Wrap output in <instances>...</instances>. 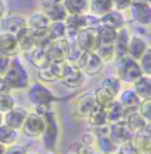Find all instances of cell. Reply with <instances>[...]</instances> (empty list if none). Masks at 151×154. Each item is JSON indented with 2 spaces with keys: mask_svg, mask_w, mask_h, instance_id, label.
<instances>
[{
  "mask_svg": "<svg viewBox=\"0 0 151 154\" xmlns=\"http://www.w3.org/2000/svg\"><path fill=\"white\" fill-rule=\"evenodd\" d=\"M74 154H96V151L92 145H86V144L80 142V144L76 145Z\"/></svg>",
  "mask_w": 151,
  "mask_h": 154,
  "instance_id": "obj_45",
  "label": "cell"
},
{
  "mask_svg": "<svg viewBox=\"0 0 151 154\" xmlns=\"http://www.w3.org/2000/svg\"><path fill=\"white\" fill-rule=\"evenodd\" d=\"M62 0H40V3H42V8H45V6H49V5H55V3H61Z\"/></svg>",
  "mask_w": 151,
  "mask_h": 154,
  "instance_id": "obj_48",
  "label": "cell"
},
{
  "mask_svg": "<svg viewBox=\"0 0 151 154\" xmlns=\"http://www.w3.org/2000/svg\"><path fill=\"white\" fill-rule=\"evenodd\" d=\"M95 105V96L92 91H85L77 96L73 102V110H74V116L77 119H83L86 120V117L92 111Z\"/></svg>",
  "mask_w": 151,
  "mask_h": 154,
  "instance_id": "obj_7",
  "label": "cell"
},
{
  "mask_svg": "<svg viewBox=\"0 0 151 154\" xmlns=\"http://www.w3.org/2000/svg\"><path fill=\"white\" fill-rule=\"evenodd\" d=\"M133 144L138 154H151V126L148 125L142 131L133 135Z\"/></svg>",
  "mask_w": 151,
  "mask_h": 154,
  "instance_id": "obj_20",
  "label": "cell"
},
{
  "mask_svg": "<svg viewBox=\"0 0 151 154\" xmlns=\"http://www.w3.org/2000/svg\"><path fill=\"white\" fill-rule=\"evenodd\" d=\"M95 54L99 57V59L104 64L111 62L114 61V46L113 45H99L98 49L95 51Z\"/></svg>",
  "mask_w": 151,
  "mask_h": 154,
  "instance_id": "obj_39",
  "label": "cell"
},
{
  "mask_svg": "<svg viewBox=\"0 0 151 154\" xmlns=\"http://www.w3.org/2000/svg\"><path fill=\"white\" fill-rule=\"evenodd\" d=\"M3 80H5V85L9 92L25 91L28 88V85L31 83V77H30V73H28L25 64L21 61L19 57L11 59V65H9L8 71L5 73Z\"/></svg>",
  "mask_w": 151,
  "mask_h": 154,
  "instance_id": "obj_2",
  "label": "cell"
},
{
  "mask_svg": "<svg viewBox=\"0 0 151 154\" xmlns=\"http://www.w3.org/2000/svg\"><path fill=\"white\" fill-rule=\"evenodd\" d=\"M5 154H28V151H27V147L25 145H22V144H14V145L6 147Z\"/></svg>",
  "mask_w": 151,
  "mask_h": 154,
  "instance_id": "obj_43",
  "label": "cell"
},
{
  "mask_svg": "<svg viewBox=\"0 0 151 154\" xmlns=\"http://www.w3.org/2000/svg\"><path fill=\"white\" fill-rule=\"evenodd\" d=\"M85 80H86V76L83 74V71L80 68H77L76 65H71L67 62V67H65V71L62 74L61 82L70 89H77L85 83Z\"/></svg>",
  "mask_w": 151,
  "mask_h": 154,
  "instance_id": "obj_12",
  "label": "cell"
},
{
  "mask_svg": "<svg viewBox=\"0 0 151 154\" xmlns=\"http://www.w3.org/2000/svg\"><path fill=\"white\" fill-rule=\"evenodd\" d=\"M129 11V17L133 22L139 24V25H144V27H148L151 22V5L147 2H132L131 8L128 9Z\"/></svg>",
  "mask_w": 151,
  "mask_h": 154,
  "instance_id": "obj_8",
  "label": "cell"
},
{
  "mask_svg": "<svg viewBox=\"0 0 151 154\" xmlns=\"http://www.w3.org/2000/svg\"><path fill=\"white\" fill-rule=\"evenodd\" d=\"M0 125H3V114L0 113Z\"/></svg>",
  "mask_w": 151,
  "mask_h": 154,
  "instance_id": "obj_52",
  "label": "cell"
},
{
  "mask_svg": "<svg viewBox=\"0 0 151 154\" xmlns=\"http://www.w3.org/2000/svg\"><path fill=\"white\" fill-rule=\"evenodd\" d=\"M136 111L142 116V119H144L145 122L150 123L151 122V98H148V99H142V101L139 102Z\"/></svg>",
  "mask_w": 151,
  "mask_h": 154,
  "instance_id": "obj_40",
  "label": "cell"
},
{
  "mask_svg": "<svg viewBox=\"0 0 151 154\" xmlns=\"http://www.w3.org/2000/svg\"><path fill=\"white\" fill-rule=\"evenodd\" d=\"M117 101L119 104L126 110V111H135L141 102V99L138 98V95L133 92L132 86H128V88H122V91L119 92L117 95Z\"/></svg>",
  "mask_w": 151,
  "mask_h": 154,
  "instance_id": "obj_19",
  "label": "cell"
},
{
  "mask_svg": "<svg viewBox=\"0 0 151 154\" xmlns=\"http://www.w3.org/2000/svg\"><path fill=\"white\" fill-rule=\"evenodd\" d=\"M150 49V45L145 38L139 34H131L129 38V45H128V57L139 61L141 57Z\"/></svg>",
  "mask_w": 151,
  "mask_h": 154,
  "instance_id": "obj_15",
  "label": "cell"
},
{
  "mask_svg": "<svg viewBox=\"0 0 151 154\" xmlns=\"http://www.w3.org/2000/svg\"><path fill=\"white\" fill-rule=\"evenodd\" d=\"M25 55H27V58H28V61L31 62V65H34L37 70L43 68V67H46V65L49 64V59H48V57H46V51H45V49L34 48V49H31L30 52H27Z\"/></svg>",
  "mask_w": 151,
  "mask_h": 154,
  "instance_id": "obj_33",
  "label": "cell"
},
{
  "mask_svg": "<svg viewBox=\"0 0 151 154\" xmlns=\"http://www.w3.org/2000/svg\"><path fill=\"white\" fill-rule=\"evenodd\" d=\"M15 37H17V42H18L19 52H22V54H27V52H30L31 49L36 48L34 33H33V30H30L28 27H24L21 31H18V33L15 34Z\"/></svg>",
  "mask_w": 151,
  "mask_h": 154,
  "instance_id": "obj_22",
  "label": "cell"
},
{
  "mask_svg": "<svg viewBox=\"0 0 151 154\" xmlns=\"http://www.w3.org/2000/svg\"><path fill=\"white\" fill-rule=\"evenodd\" d=\"M8 14V9H6V5H5V2L3 0H0V19L3 18L5 15Z\"/></svg>",
  "mask_w": 151,
  "mask_h": 154,
  "instance_id": "obj_47",
  "label": "cell"
},
{
  "mask_svg": "<svg viewBox=\"0 0 151 154\" xmlns=\"http://www.w3.org/2000/svg\"><path fill=\"white\" fill-rule=\"evenodd\" d=\"M129 38H131V31L126 27L120 28L117 31V36L114 40V61H119L122 58L128 57V45H129Z\"/></svg>",
  "mask_w": 151,
  "mask_h": 154,
  "instance_id": "obj_14",
  "label": "cell"
},
{
  "mask_svg": "<svg viewBox=\"0 0 151 154\" xmlns=\"http://www.w3.org/2000/svg\"><path fill=\"white\" fill-rule=\"evenodd\" d=\"M113 11V0H89V12L101 18L102 15Z\"/></svg>",
  "mask_w": 151,
  "mask_h": 154,
  "instance_id": "obj_31",
  "label": "cell"
},
{
  "mask_svg": "<svg viewBox=\"0 0 151 154\" xmlns=\"http://www.w3.org/2000/svg\"><path fill=\"white\" fill-rule=\"evenodd\" d=\"M68 48H70V42L67 38L51 42V45L46 48V57L49 59V62H64Z\"/></svg>",
  "mask_w": 151,
  "mask_h": 154,
  "instance_id": "obj_11",
  "label": "cell"
},
{
  "mask_svg": "<svg viewBox=\"0 0 151 154\" xmlns=\"http://www.w3.org/2000/svg\"><path fill=\"white\" fill-rule=\"evenodd\" d=\"M40 154H57V153H55V151H48V150H43Z\"/></svg>",
  "mask_w": 151,
  "mask_h": 154,
  "instance_id": "obj_50",
  "label": "cell"
},
{
  "mask_svg": "<svg viewBox=\"0 0 151 154\" xmlns=\"http://www.w3.org/2000/svg\"><path fill=\"white\" fill-rule=\"evenodd\" d=\"M24 27H27V19L21 15H5L0 19V33H9V34H17Z\"/></svg>",
  "mask_w": 151,
  "mask_h": 154,
  "instance_id": "obj_13",
  "label": "cell"
},
{
  "mask_svg": "<svg viewBox=\"0 0 151 154\" xmlns=\"http://www.w3.org/2000/svg\"><path fill=\"white\" fill-rule=\"evenodd\" d=\"M132 5V0H113V9L119 11V12H126Z\"/></svg>",
  "mask_w": 151,
  "mask_h": 154,
  "instance_id": "obj_44",
  "label": "cell"
},
{
  "mask_svg": "<svg viewBox=\"0 0 151 154\" xmlns=\"http://www.w3.org/2000/svg\"><path fill=\"white\" fill-rule=\"evenodd\" d=\"M19 141V131L12 129L6 125H0V144L5 147L18 144Z\"/></svg>",
  "mask_w": 151,
  "mask_h": 154,
  "instance_id": "obj_32",
  "label": "cell"
},
{
  "mask_svg": "<svg viewBox=\"0 0 151 154\" xmlns=\"http://www.w3.org/2000/svg\"><path fill=\"white\" fill-rule=\"evenodd\" d=\"M123 83L117 79L116 76H108L105 77V79H102L101 80V83H99V86L102 88V89H105L108 94H111V95L117 99V95H119V92L122 91V86Z\"/></svg>",
  "mask_w": 151,
  "mask_h": 154,
  "instance_id": "obj_35",
  "label": "cell"
},
{
  "mask_svg": "<svg viewBox=\"0 0 151 154\" xmlns=\"http://www.w3.org/2000/svg\"><path fill=\"white\" fill-rule=\"evenodd\" d=\"M25 91H27L28 101L36 108L37 107H54V104L58 101L57 95L52 92V89L42 82H31Z\"/></svg>",
  "mask_w": 151,
  "mask_h": 154,
  "instance_id": "obj_3",
  "label": "cell"
},
{
  "mask_svg": "<svg viewBox=\"0 0 151 154\" xmlns=\"http://www.w3.org/2000/svg\"><path fill=\"white\" fill-rule=\"evenodd\" d=\"M74 43L83 52H89V54L95 52L98 49V46L101 45L95 28H85V30L79 31L74 38Z\"/></svg>",
  "mask_w": 151,
  "mask_h": 154,
  "instance_id": "obj_9",
  "label": "cell"
},
{
  "mask_svg": "<svg viewBox=\"0 0 151 154\" xmlns=\"http://www.w3.org/2000/svg\"><path fill=\"white\" fill-rule=\"evenodd\" d=\"M132 2H139V0H132Z\"/></svg>",
  "mask_w": 151,
  "mask_h": 154,
  "instance_id": "obj_54",
  "label": "cell"
},
{
  "mask_svg": "<svg viewBox=\"0 0 151 154\" xmlns=\"http://www.w3.org/2000/svg\"><path fill=\"white\" fill-rule=\"evenodd\" d=\"M105 64L99 59V57L95 52H85L83 57L80 59V62L77 64V68H80L83 71V74L86 77H95L99 73H102Z\"/></svg>",
  "mask_w": 151,
  "mask_h": 154,
  "instance_id": "obj_6",
  "label": "cell"
},
{
  "mask_svg": "<svg viewBox=\"0 0 151 154\" xmlns=\"http://www.w3.org/2000/svg\"><path fill=\"white\" fill-rule=\"evenodd\" d=\"M133 92L138 95V98L142 99H148L151 98V76H141L138 80H135L132 85Z\"/></svg>",
  "mask_w": 151,
  "mask_h": 154,
  "instance_id": "obj_23",
  "label": "cell"
},
{
  "mask_svg": "<svg viewBox=\"0 0 151 154\" xmlns=\"http://www.w3.org/2000/svg\"><path fill=\"white\" fill-rule=\"evenodd\" d=\"M138 62H139V67H141L142 73H144L145 76H151V49H148V51L141 57V59H139Z\"/></svg>",
  "mask_w": 151,
  "mask_h": 154,
  "instance_id": "obj_41",
  "label": "cell"
},
{
  "mask_svg": "<svg viewBox=\"0 0 151 154\" xmlns=\"http://www.w3.org/2000/svg\"><path fill=\"white\" fill-rule=\"evenodd\" d=\"M34 111L43 117L45 122V129L42 134V141H43V147L48 151H55L58 142H59V120H58L57 111L54 110V107H37L34 108Z\"/></svg>",
  "mask_w": 151,
  "mask_h": 154,
  "instance_id": "obj_1",
  "label": "cell"
},
{
  "mask_svg": "<svg viewBox=\"0 0 151 154\" xmlns=\"http://www.w3.org/2000/svg\"><path fill=\"white\" fill-rule=\"evenodd\" d=\"M86 120H88V123L92 128H101V126H107L108 125V119H107L105 108H102L99 105H95L94 108H92V111L86 117Z\"/></svg>",
  "mask_w": 151,
  "mask_h": 154,
  "instance_id": "obj_30",
  "label": "cell"
},
{
  "mask_svg": "<svg viewBox=\"0 0 151 154\" xmlns=\"http://www.w3.org/2000/svg\"><path fill=\"white\" fill-rule=\"evenodd\" d=\"M128 128H129V131L132 132L133 135L136 134V132H139V131H142L144 128H147L150 123L148 122H145L144 119H142V116L139 114L136 110L135 111H128V114L125 117V122H123Z\"/></svg>",
  "mask_w": 151,
  "mask_h": 154,
  "instance_id": "obj_26",
  "label": "cell"
},
{
  "mask_svg": "<svg viewBox=\"0 0 151 154\" xmlns=\"http://www.w3.org/2000/svg\"><path fill=\"white\" fill-rule=\"evenodd\" d=\"M65 67H67V62H49L46 67L40 68L37 73L39 82L42 83H54V82H61L62 74L65 71Z\"/></svg>",
  "mask_w": 151,
  "mask_h": 154,
  "instance_id": "obj_10",
  "label": "cell"
},
{
  "mask_svg": "<svg viewBox=\"0 0 151 154\" xmlns=\"http://www.w3.org/2000/svg\"><path fill=\"white\" fill-rule=\"evenodd\" d=\"M27 114H28V111H27L25 108L15 107V108H12L11 111H8L6 114H3V125H6V126H9V128H12V129L19 131V129L22 128L25 119H27Z\"/></svg>",
  "mask_w": 151,
  "mask_h": 154,
  "instance_id": "obj_16",
  "label": "cell"
},
{
  "mask_svg": "<svg viewBox=\"0 0 151 154\" xmlns=\"http://www.w3.org/2000/svg\"><path fill=\"white\" fill-rule=\"evenodd\" d=\"M48 37L51 38L52 42H57V40H64L67 38V25L64 21H58V22H51L48 30Z\"/></svg>",
  "mask_w": 151,
  "mask_h": 154,
  "instance_id": "obj_34",
  "label": "cell"
},
{
  "mask_svg": "<svg viewBox=\"0 0 151 154\" xmlns=\"http://www.w3.org/2000/svg\"><path fill=\"white\" fill-rule=\"evenodd\" d=\"M99 24L107 25V27L113 28L116 31H119L120 28L126 27L128 19H126L123 12H119V11L113 9V11H110L108 14H105V15H102V17L99 18Z\"/></svg>",
  "mask_w": 151,
  "mask_h": 154,
  "instance_id": "obj_21",
  "label": "cell"
},
{
  "mask_svg": "<svg viewBox=\"0 0 151 154\" xmlns=\"http://www.w3.org/2000/svg\"><path fill=\"white\" fill-rule=\"evenodd\" d=\"M141 76H144V73H142L138 61H135L129 57H125L119 61H116V77L122 83L132 85L133 82L138 80Z\"/></svg>",
  "mask_w": 151,
  "mask_h": 154,
  "instance_id": "obj_4",
  "label": "cell"
},
{
  "mask_svg": "<svg viewBox=\"0 0 151 154\" xmlns=\"http://www.w3.org/2000/svg\"><path fill=\"white\" fill-rule=\"evenodd\" d=\"M108 136L113 139L117 145L133 139V134L129 131V128L123 122L122 123H111V125H108Z\"/></svg>",
  "mask_w": 151,
  "mask_h": 154,
  "instance_id": "obj_17",
  "label": "cell"
},
{
  "mask_svg": "<svg viewBox=\"0 0 151 154\" xmlns=\"http://www.w3.org/2000/svg\"><path fill=\"white\" fill-rule=\"evenodd\" d=\"M43 129H45V122H43V117L36 113V111H28L27 119L22 125V128L19 129L24 136L27 138H31V139H37L42 136L43 134Z\"/></svg>",
  "mask_w": 151,
  "mask_h": 154,
  "instance_id": "obj_5",
  "label": "cell"
},
{
  "mask_svg": "<svg viewBox=\"0 0 151 154\" xmlns=\"http://www.w3.org/2000/svg\"><path fill=\"white\" fill-rule=\"evenodd\" d=\"M0 92H9L6 85H5V80H3V76H0Z\"/></svg>",
  "mask_w": 151,
  "mask_h": 154,
  "instance_id": "obj_49",
  "label": "cell"
},
{
  "mask_svg": "<svg viewBox=\"0 0 151 154\" xmlns=\"http://www.w3.org/2000/svg\"><path fill=\"white\" fill-rule=\"evenodd\" d=\"M95 30H96V34L99 37L101 45H114V40H116V36H117L116 30L107 27V25H102V24H99Z\"/></svg>",
  "mask_w": 151,
  "mask_h": 154,
  "instance_id": "obj_36",
  "label": "cell"
},
{
  "mask_svg": "<svg viewBox=\"0 0 151 154\" xmlns=\"http://www.w3.org/2000/svg\"><path fill=\"white\" fill-rule=\"evenodd\" d=\"M94 148L96 151V154H116L119 145L114 142L108 135H104V136L95 138Z\"/></svg>",
  "mask_w": 151,
  "mask_h": 154,
  "instance_id": "obj_24",
  "label": "cell"
},
{
  "mask_svg": "<svg viewBox=\"0 0 151 154\" xmlns=\"http://www.w3.org/2000/svg\"><path fill=\"white\" fill-rule=\"evenodd\" d=\"M116 154H138V151H136L133 141H128V142H123V144L119 145Z\"/></svg>",
  "mask_w": 151,
  "mask_h": 154,
  "instance_id": "obj_42",
  "label": "cell"
},
{
  "mask_svg": "<svg viewBox=\"0 0 151 154\" xmlns=\"http://www.w3.org/2000/svg\"><path fill=\"white\" fill-rule=\"evenodd\" d=\"M17 107V99L12 92H0V113L6 114Z\"/></svg>",
  "mask_w": 151,
  "mask_h": 154,
  "instance_id": "obj_38",
  "label": "cell"
},
{
  "mask_svg": "<svg viewBox=\"0 0 151 154\" xmlns=\"http://www.w3.org/2000/svg\"><path fill=\"white\" fill-rule=\"evenodd\" d=\"M68 15H83L89 12V0H62Z\"/></svg>",
  "mask_w": 151,
  "mask_h": 154,
  "instance_id": "obj_28",
  "label": "cell"
},
{
  "mask_svg": "<svg viewBox=\"0 0 151 154\" xmlns=\"http://www.w3.org/2000/svg\"><path fill=\"white\" fill-rule=\"evenodd\" d=\"M25 19H27V27L33 31H46L51 24L42 11H36V12L30 14V17Z\"/></svg>",
  "mask_w": 151,
  "mask_h": 154,
  "instance_id": "obj_25",
  "label": "cell"
},
{
  "mask_svg": "<svg viewBox=\"0 0 151 154\" xmlns=\"http://www.w3.org/2000/svg\"><path fill=\"white\" fill-rule=\"evenodd\" d=\"M0 55L9 58H15L19 55L18 42H17L15 34L0 33Z\"/></svg>",
  "mask_w": 151,
  "mask_h": 154,
  "instance_id": "obj_18",
  "label": "cell"
},
{
  "mask_svg": "<svg viewBox=\"0 0 151 154\" xmlns=\"http://www.w3.org/2000/svg\"><path fill=\"white\" fill-rule=\"evenodd\" d=\"M5 150H6V147L0 144V154H5Z\"/></svg>",
  "mask_w": 151,
  "mask_h": 154,
  "instance_id": "obj_51",
  "label": "cell"
},
{
  "mask_svg": "<svg viewBox=\"0 0 151 154\" xmlns=\"http://www.w3.org/2000/svg\"><path fill=\"white\" fill-rule=\"evenodd\" d=\"M94 96H95V104L102 107V108H107L113 101H116V98L111 94H108L105 89H102L101 86H98L94 91Z\"/></svg>",
  "mask_w": 151,
  "mask_h": 154,
  "instance_id": "obj_37",
  "label": "cell"
},
{
  "mask_svg": "<svg viewBox=\"0 0 151 154\" xmlns=\"http://www.w3.org/2000/svg\"><path fill=\"white\" fill-rule=\"evenodd\" d=\"M42 12L46 15V18L49 19V22H58V21H65L67 18V11L62 6V3H55V5H49L42 8Z\"/></svg>",
  "mask_w": 151,
  "mask_h": 154,
  "instance_id": "obj_27",
  "label": "cell"
},
{
  "mask_svg": "<svg viewBox=\"0 0 151 154\" xmlns=\"http://www.w3.org/2000/svg\"><path fill=\"white\" fill-rule=\"evenodd\" d=\"M142 2H147V3H150L151 0H142Z\"/></svg>",
  "mask_w": 151,
  "mask_h": 154,
  "instance_id": "obj_53",
  "label": "cell"
},
{
  "mask_svg": "<svg viewBox=\"0 0 151 154\" xmlns=\"http://www.w3.org/2000/svg\"><path fill=\"white\" fill-rule=\"evenodd\" d=\"M105 113H107V119H108V125L125 122V117H126V114H128V111L119 104L117 99L113 101V102L105 108Z\"/></svg>",
  "mask_w": 151,
  "mask_h": 154,
  "instance_id": "obj_29",
  "label": "cell"
},
{
  "mask_svg": "<svg viewBox=\"0 0 151 154\" xmlns=\"http://www.w3.org/2000/svg\"><path fill=\"white\" fill-rule=\"evenodd\" d=\"M11 59H12V58L0 55V76H5V73L8 71V68H9V65H11Z\"/></svg>",
  "mask_w": 151,
  "mask_h": 154,
  "instance_id": "obj_46",
  "label": "cell"
}]
</instances>
